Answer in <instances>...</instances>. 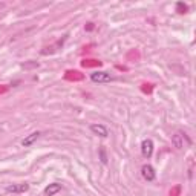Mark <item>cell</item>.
Segmentation results:
<instances>
[{
	"label": "cell",
	"instance_id": "cell-1",
	"mask_svg": "<svg viewBox=\"0 0 196 196\" xmlns=\"http://www.w3.org/2000/svg\"><path fill=\"white\" fill-rule=\"evenodd\" d=\"M90 80L93 83H109V81H112V77L107 72H93L90 75Z\"/></svg>",
	"mask_w": 196,
	"mask_h": 196
},
{
	"label": "cell",
	"instance_id": "cell-2",
	"mask_svg": "<svg viewBox=\"0 0 196 196\" xmlns=\"http://www.w3.org/2000/svg\"><path fill=\"white\" fill-rule=\"evenodd\" d=\"M141 152H143L144 158H150L152 153H153V143L150 140H144L143 144H141Z\"/></svg>",
	"mask_w": 196,
	"mask_h": 196
},
{
	"label": "cell",
	"instance_id": "cell-3",
	"mask_svg": "<svg viewBox=\"0 0 196 196\" xmlns=\"http://www.w3.org/2000/svg\"><path fill=\"white\" fill-rule=\"evenodd\" d=\"M141 173H143V178H144L146 181H153V179H155V170H153V167L149 165V164L143 165Z\"/></svg>",
	"mask_w": 196,
	"mask_h": 196
},
{
	"label": "cell",
	"instance_id": "cell-4",
	"mask_svg": "<svg viewBox=\"0 0 196 196\" xmlns=\"http://www.w3.org/2000/svg\"><path fill=\"white\" fill-rule=\"evenodd\" d=\"M90 130H92L95 135H100V136H103V138H106V136L109 135L107 129H106L103 124H92V126H90Z\"/></svg>",
	"mask_w": 196,
	"mask_h": 196
},
{
	"label": "cell",
	"instance_id": "cell-5",
	"mask_svg": "<svg viewBox=\"0 0 196 196\" xmlns=\"http://www.w3.org/2000/svg\"><path fill=\"white\" fill-rule=\"evenodd\" d=\"M38 136H40V132H34V133H31V135H28L23 141H22V146H25V147H29V146H32L37 140H38Z\"/></svg>",
	"mask_w": 196,
	"mask_h": 196
},
{
	"label": "cell",
	"instance_id": "cell-6",
	"mask_svg": "<svg viewBox=\"0 0 196 196\" xmlns=\"http://www.w3.org/2000/svg\"><path fill=\"white\" fill-rule=\"evenodd\" d=\"M60 190H61V184L54 182V184H49V185L45 188V194H46V196H54V194L58 193Z\"/></svg>",
	"mask_w": 196,
	"mask_h": 196
},
{
	"label": "cell",
	"instance_id": "cell-7",
	"mask_svg": "<svg viewBox=\"0 0 196 196\" xmlns=\"http://www.w3.org/2000/svg\"><path fill=\"white\" fill-rule=\"evenodd\" d=\"M28 188H29L28 184H22V185H8V187H6V191L16 193V191H26Z\"/></svg>",
	"mask_w": 196,
	"mask_h": 196
},
{
	"label": "cell",
	"instance_id": "cell-8",
	"mask_svg": "<svg viewBox=\"0 0 196 196\" xmlns=\"http://www.w3.org/2000/svg\"><path fill=\"white\" fill-rule=\"evenodd\" d=\"M184 138H185V135H182V133H176V135L173 136V140H172V141H173V144H175L178 149H182V147H184V141H182Z\"/></svg>",
	"mask_w": 196,
	"mask_h": 196
},
{
	"label": "cell",
	"instance_id": "cell-9",
	"mask_svg": "<svg viewBox=\"0 0 196 196\" xmlns=\"http://www.w3.org/2000/svg\"><path fill=\"white\" fill-rule=\"evenodd\" d=\"M176 9H178L179 14H184V13L187 11V5H184L182 2H178V3H176Z\"/></svg>",
	"mask_w": 196,
	"mask_h": 196
},
{
	"label": "cell",
	"instance_id": "cell-10",
	"mask_svg": "<svg viewBox=\"0 0 196 196\" xmlns=\"http://www.w3.org/2000/svg\"><path fill=\"white\" fill-rule=\"evenodd\" d=\"M100 155H101V162H104V164H106V162H107V158H106V153H104V150H103V149L100 150Z\"/></svg>",
	"mask_w": 196,
	"mask_h": 196
},
{
	"label": "cell",
	"instance_id": "cell-11",
	"mask_svg": "<svg viewBox=\"0 0 196 196\" xmlns=\"http://www.w3.org/2000/svg\"><path fill=\"white\" fill-rule=\"evenodd\" d=\"M32 66H38V64H37V63H32V64H25V63H23V64H22V67H32Z\"/></svg>",
	"mask_w": 196,
	"mask_h": 196
},
{
	"label": "cell",
	"instance_id": "cell-12",
	"mask_svg": "<svg viewBox=\"0 0 196 196\" xmlns=\"http://www.w3.org/2000/svg\"><path fill=\"white\" fill-rule=\"evenodd\" d=\"M90 29H93V25L92 23H87V31H90Z\"/></svg>",
	"mask_w": 196,
	"mask_h": 196
}]
</instances>
